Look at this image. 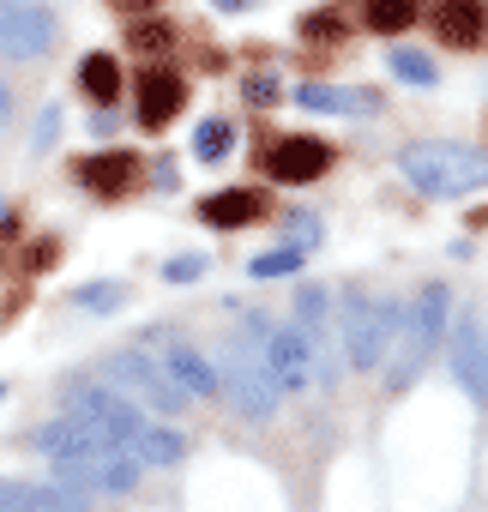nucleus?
Listing matches in <instances>:
<instances>
[{
	"instance_id": "obj_1",
	"label": "nucleus",
	"mask_w": 488,
	"mask_h": 512,
	"mask_svg": "<svg viewBox=\"0 0 488 512\" xmlns=\"http://www.w3.org/2000/svg\"><path fill=\"white\" fill-rule=\"evenodd\" d=\"M398 175L422 199H470L488 187V151L464 139H416L398 151Z\"/></svg>"
},
{
	"instance_id": "obj_2",
	"label": "nucleus",
	"mask_w": 488,
	"mask_h": 512,
	"mask_svg": "<svg viewBox=\"0 0 488 512\" xmlns=\"http://www.w3.org/2000/svg\"><path fill=\"white\" fill-rule=\"evenodd\" d=\"M398 320H404V344H398L392 374H386V386H392V392L416 386V380H422V368L434 362V350L446 344V326H452V290H446V284H422V290H416V302H410V314H398Z\"/></svg>"
},
{
	"instance_id": "obj_3",
	"label": "nucleus",
	"mask_w": 488,
	"mask_h": 512,
	"mask_svg": "<svg viewBox=\"0 0 488 512\" xmlns=\"http://www.w3.org/2000/svg\"><path fill=\"white\" fill-rule=\"evenodd\" d=\"M67 410H73L85 428H97L109 446H133V434L145 428V410H139L127 392H115L109 380H79V386H67Z\"/></svg>"
},
{
	"instance_id": "obj_4",
	"label": "nucleus",
	"mask_w": 488,
	"mask_h": 512,
	"mask_svg": "<svg viewBox=\"0 0 488 512\" xmlns=\"http://www.w3.org/2000/svg\"><path fill=\"white\" fill-rule=\"evenodd\" d=\"M398 314H404L398 302H374V296H350L344 302V356H350L356 374H368L386 356V344L398 332Z\"/></svg>"
},
{
	"instance_id": "obj_5",
	"label": "nucleus",
	"mask_w": 488,
	"mask_h": 512,
	"mask_svg": "<svg viewBox=\"0 0 488 512\" xmlns=\"http://www.w3.org/2000/svg\"><path fill=\"white\" fill-rule=\"evenodd\" d=\"M103 380H109L115 392H127L139 410H157V416H175V410L187 404V392L157 368V356H139V350H121V356L103 368Z\"/></svg>"
},
{
	"instance_id": "obj_6",
	"label": "nucleus",
	"mask_w": 488,
	"mask_h": 512,
	"mask_svg": "<svg viewBox=\"0 0 488 512\" xmlns=\"http://www.w3.org/2000/svg\"><path fill=\"white\" fill-rule=\"evenodd\" d=\"M49 470H55L61 488H79V494H127V488H139V464H133L127 446H103L91 458H55Z\"/></svg>"
},
{
	"instance_id": "obj_7",
	"label": "nucleus",
	"mask_w": 488,
	"mask_h": 512,
	"mask_svg": "<svg viewBox=\"0 0 488 512\" xmlns=\"http://www.w3.org/2000/svg\"><path fill=\"white\" fill-rule=\"evenodd\" d=\"M217 392H229V404L241 410V416H248V422H272L278 416V380L266 374V362L248 350V344H241L235 356H229V368L217 374Z\"/></svg>"
},
{
	"instance_id": "obj_8",
	"label": "nucleus",
	"mask_w": 488,
	"mask_h": 512,
	"mask_svg": "<svg viewBox=\"0 0 488 512\" xmlns=\"http://www.w3.org/2000/svg\"><path fill=\"white\" fill-rule=\"evenodd\" d=\"M260 362L278 380V392H308V380H314V338L302 326H272L260 338Z\"/></svg>"
},
{
	"instance_id": "obj_9",
	"label": "nucleus",
	"mask_w": 488,
	"mask_h": 512,
	"mask_svg": "<svg viewBox=\"0 0 488 512\" xmlns=\"http://www.w3.org/2000/svg\"><path fill=\"white\" fill-rule=\"evenodd\" d=\"M55 49V13L37 7V0H19V7H0V55L37 61Z\"/></svg>"
},
{
	"instance_id": "obj_10",
	"label": "nucleus",
	"mask_w": 488,
	"mask_h": 512,
	"mask_svg": "<svg viewBox=\"0 0 488 512\" xmlns=\"http://www.w3.org/2000/svg\"><path fill=\"white\" fill-rule=\"evenodd\" d=\"M157 368H163L187 398H211V392H217V368H211V362L199 356V344H187L181 332H163V338H157Z\"/></svg>"
},
{
	"instance_id": "obj_11",
	"label": "nucleus",
	"mask_w": 488,
	"mask_h": 512,
	"mask_svg": "<svg viewBox=\"0 0 488 512\" xmlns=\"http://www.w3.org/2000/svg\"><path fill=\"white\" fill-rule=\"evenodd\" d=\"M446 332H452V374L482 404L488 398V332H482L476 314H458V326H446Z\"/></svg>"
},
{
	"instance_id": "obj_12",
	"label": "nucleus",
	"mask_w": 488,
	"mask_h": 512,
	"mask_svg": "<svg viewBox=\"0 0 488 512\" xmlns=\"http://www.w3.org/2000/svg\"><path fill=\"white\" fill-rule=\"evenodd\" d=\"M266 169H272V181H284V187L320 181V175L332 169V145H326V139H308V133L278 139V145H272V157H266Z\"/></svg>"
},
{
	"instance_id": "obj_13",
	"label": "nucleus",
	"mask_w": 488,
	"mask_h": 512,
	"mask_svg": "<svg viewBox=\"0 0 488 512\" xmlns=\"http://www.w3.org/2000/svg\"><path fill=\"white\" fill-rule=\"evenodd\" d=\"M0 512H91V494L61 482H13L0 476Z\"/></svg>"
},
{
	"instance_id": "obj_14",
	"label": "nucleus",
	"mask_w": 488,
	"mask_h": 512,
	"mask_svg": "<svg viewBox=\"0 0 488 512\" xmlns=\"http://www.w3.org/2000/svg\"><path fill=\"white\" fill-rule=\"evenodd\" d=\"M181 103H187V85L175 79V73H163V67H151L145 79H139V121L157 133V127H169L175 115H181Z\"/></svg>"
},
{
	"instance_id": "obj_15",
	"label": "nucleus",
	"mask_w": 488,
	"mask_h": 512,
	"mask_svg": "<svg viewBox=\"0 0 488 512\" xmlns=\"http://www.w3.org/2000/svg\"><path fill=\"white\" fill-rule=\"evenodd\" d=\"M37 446H43V458L55 464V458H91V452H103L109 440H103L97 428H85V422L67 410L61 422H43V428H37Z\"/></svg>"
},
{
	"instance_id": "obj_16",
	"label": "nucleus",
	"mask_w": 488,
	"mask_h": 512,
	"mask_svg": "<svg viewBox=\"0 0 488 512\" xmlns=\"http://www.w3.org/2000/svg\"><path fill=\"white\" fill-rule=\"evenodd\" d=\"M482 25H488L482 0H440V13H434V31H440L452 49H476V43H482Z\"/></svg>"
},
{
	"instance_id": "obj_17",
	"label": "nucleus",
	"mask_w": 488,
	"mask_h": 512,
	"mask_svg": "<svg viewBox=\"0 0 488 512\" xmlns=\"http://www.w3.org/2000/svg\"><path fill=\"white\" fill-rule=\"evenodd\" d=\"M290 97H296L302 109H320V115H356V109L374 115V109H380L374 91H350V85H296Z\"/></svg>"
},
{
	"instance_id": "obj_18",
	"label": "nucleus",
	"mask_w": 488,
	"mask_h": 512,
	"mask_svg": "<svg viewBox=\"0 0 488 512\" xmlns=\"http://www.w3.org/2000/svg\"><path fill=\"white\" fill-rule=\"evenodd\" d=\"M127 452H133L139 470H163V464H181V458H187V440H181L175 428H163V422H145Z\"/></svg>"
},
{
	"instance_id": "obj_19",
	"label": "nucleus",
	"mask_w": 488,
	"mask_h": 512,
	"mask_svg": "<svg viewBox=\"0 0 488 512\" xmlns=\"http://www.w3.org/2000/svg\"><path fill=\"white\" fill-rule=\"evenodd\" d=\"M199 217H205L211 229H241V223H254V217H260V193H254V187L211 193V199L199 205Z\"/></svg>"
},
{
	"instance_id": "obj_20",
	"label": "nucleus",
	"mask_w": 488,
	"mask_h": 512,
	"mask_svg": "<svg viewBox=\"0 0 488 512\" xmlns=\"http://www.w3.org/2000/svg\"><path fill=\"white\" fill-rule=\"evenodd\" d=\"M133 175H139V163H133L127 151H103V157H85V163H79V181H85L91 193H127Z\"/></svg>"
},
{
	"instance_id": "obj_21",
	"label": "nucleus",
	"mask_w": 488,
	"mask_h": 512,
	"mask_svg": "<svg viewBox=\"0 0 488 512\" xmlns=\"http://www.w3.org/2000/svg\"><path fill=\"white\" fill-rule=\"evenodd\" d=\"M79 85H85V97H91L97 109H109L115 91H121V67H115V55H85V61H79Z\"/></svg>"
},
{
	"instance_id": "obj_22",
	"label": "nucleus",
	"mask_w": 488,
	"mask_h": 512,
	"mask_svg": "<svg viewBox=\"0 0 488 512\" xmlns=\"http://www.w3.org/2000/svg\"><path fill=\"white\" fill-rule=\"evenodd\" d=\"M362 19L374 25V31H386V37H398L410 19H416V0H362Z\"/></svg>"
},
{
	"instance_id": "obj_23",
	"label": "nucleus",
	"mask_w": 488,
	"mask_h": 512,
	"mask_svg": "<svg viewBox=\"0 0 488 512\" xmlns=\"http://www.w3.org/2000/svg\"><path fill=\"white\" fill-rule=\"evenodd\" d=\"M235 151V127L229 121H199V133H193V157L199 163H223Z\"/></svg>"
},
{
	"instance_id": "obj_24",
	"label": "nucleus",
	"mask_w": 488,
	"mask_h": 512,
	"mask_svg": "<svg viewBox=\"0 0 488 512\" xmlns=\"http://www.w3.org/2000/svg\"><path fill=\"white\" fill-rule=\"evenodd\" d=\"M386 67H392L404 85H416V91H428V85H434V61H428L422 49H392V55H386Z\"/></svg>"
},
{
	"instance_id": "obj_25",
	"label": "nucleus",
	"mask_w": 488,
	"mask_h": 512,
	"mask_svg": "<svg viewBox=\"0 0 488 512\" xmlns=\"http://www.w3.org/2000/svg\"><path fill=\"white\" fill-rule=\"evenodd\" d=\"M284 272H302V247H272L248 266V278H284Z\"/></svg>"
},
{
	"instance_id": "obj_26",
	"label": "nucleus",
	"mask_w": 488,
	"mask_h": 512,
	"mask_svg": "<svg viewBox=\"0 0 488 512\" xmlns=\"http://www.w3.org/2000/svg\"><path fill=\"white\" fill-rule=\"evenodd\" d=\"M296 314H302V332L314 338V332L326 326V290H314V284H302V290H296Z\"/></svg>"
},
{
	"instance_id": "obj_27",
	"label": "nucleus",
	"mask_w": 488,
	"mask_h": 512,
	"mask_svg": "<svg viewBox=\"0 0 488 512\" xmlns=\"http://www.w3.org/2000/svg\"><path fill=\"white\" fill-rule=\"evenodd\" d=\"M73 302L79 308H121L127 302V284H85V290H73Z\"/></svg>"
},
{
	"instance_id": "obj_28",
	"label": "nucleus",
	"mask_w": 488,
	"mask_h": 512,
	"mask_svg": "<svg viewBox=\"0 0 488 512\" xmlns=\"http://www.w3.org/2000/svg\"><path fill=\"white\" fill-rule=\"evenodd\" d=\"M163 278H169V284H193V278H205V260H199V253H181V260H163Z\"/></svg>"
},
{
	"instance_id": "obj_29",
	"label": "nucleus",
	"mask_w": 488,
	"mask_h": 512,
	"mask_svg": "<svg viewBox=\"0 0 488 512\" xmlns=\"http://www.w3.org/2000/svg\"><path fill=\"white\" fill-rule=\"evenodd\" d=\"M302 37H314V43H338V37H344V25H338L332 13H314V19L302 25Z\"/></svg>"
},
{
	"instance_id": "obj_30",
	"label": "nucleus",
	"mask_w": 488,
	"mask_h": 512,
	"mask_svg": "<svg viewBox=\"0 0 488 512\" xmlns=\"http://www.w3.org/2000/svg\"><path fill=\"white\" fill-rule=\"evenodd\" d=\"M133 49H145V55L169 49V25H139V31H133Z\"/></svg>"
},
{
	"instance_id": "obj_31",
	"label": "nucleus",
	"mask_w": 488,
	"mask_h": 512,
	"mask_svg": "<svg viewBox=\"0 0 488 512\" xmlns=\"http://www.w3.org/2000/svg\"><path fill=\"white\" fill-rule=\"evenodd\" d=\"M241 91H248V103H254V109L278 103V85H272V79H248V85H241Z\"/></svg>"
},
{
	"instance_id": "obj_32",
	"label": "nucleus",
	"mask_w": 488,
	"mask_h": 512,
	"mask_svg": "<svg viewBox=\"0 0 488 512\" xmlns=\"http://www.w3.org/2000/svg\"><path fill=\"white\" fill-rule=\"evenodd\" d=\"M55 127H61V109H43V121H37V139H31V145H37V151H49V145H55Z\"/></svg>"
},
{
	"instance_id": "obj_33",
	"label": "nucleus",
	"mask_w": 488,
	"mask_h": 512,
	"mask_svg": "<svg viewBox=\"0 0 488 512\" xmlns=\"http://www.w3.org/2000/svg\"><path fill=\"white\" fill-rule=\"evenodd\" d=\"M290 229H296V247H302V241H308V247L320 241V223H314V217H290Z\"/></svg>"
},
{
	"instance_id": "obj_34",
	"label": "nucleus",
	"mask_w": 488,
	"mask_h": 512,
	"mask_svg": "<svg viewBox=\"0 0 488 512\" xmlns=\"http://www.w3.org/2000/svg\"><path fill=\"white\" fill-rule=\"evenodd\" d=\"M13 115V97H7V85H0V121H7Z\"/></svg>"
},
{
	"instance_id": "obj_35",
	"label": "nucleus",
	"mask_w": 488,
	"mask_h": 512,
	"mask_svg": "<svg viewBox=\"0 0 488 512\" xmlns=\"http://www.w3.org/2000/svg\"><path fill=\"white\" fill-rule=\"evenodd\" d=\"M217 7H223V13H241V7H248V0H217Z\"/></svg>"
},
{
	"instance_id": "obj_36",
	"label": "nucleus",
	"mask_w": 488,
	"mask_h": 512,
	"mask_svg": "<svg viewBox=\"0 0 488 512\" xmlns=\"http://www.w3.org/2000/svg\"><path fill=\"white\" fill-rule=\"evenodd\" d=\"M0 229H13V211H7V205H0Z\"/></svg>"
},
{
	"instance_id": "obj_37",
	"label": "nucleus",
	"mask_w": 488,
	"mask_h": 512,
	"mask_svg": "<svg viewBox=\"0 0 488 512\" xmlns=\"http://www.w3.org/2000/svg\"><path fill=\"white\" fill-rule=\"evenodd\" d=\"M121 7H157V0H121Z\"/></svg>"
},
{
	"instance_id": "obj_38",
	"label": "nucleus",
	"mask_w": 488,
	"mask_h": 512,
	"mask_svg": "<svg viewBox=\"0 0 488 512\" xmlns=\"http://www.w3.org/2000/svg\"><path fill=\"white\" fill-rule=\"evenodd\" d=\"M0 7H19V0H0Z\"/></svg>"
}]
</instances>
